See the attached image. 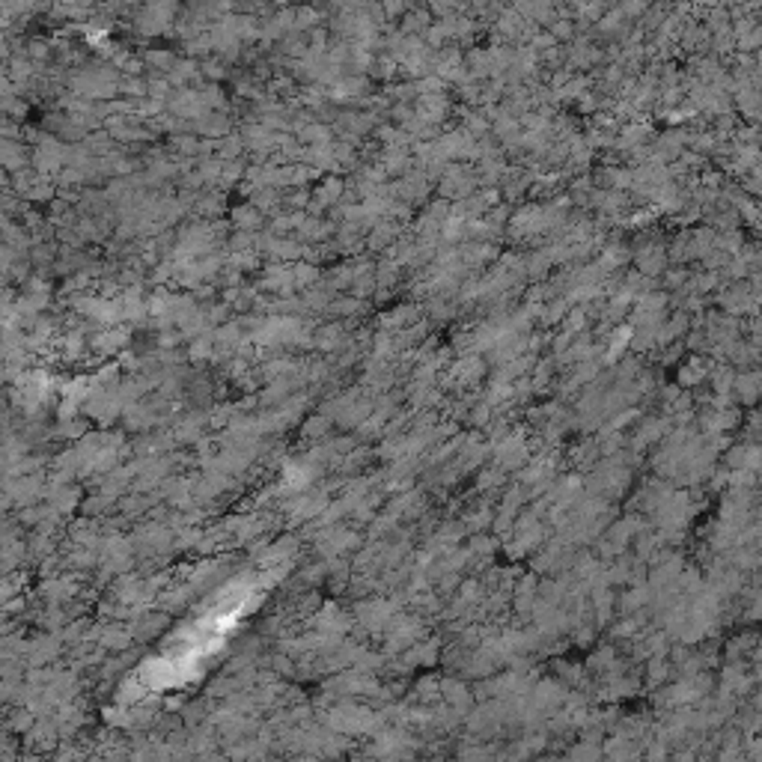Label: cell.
Here are the masks:
<instances>
[{"mask_svg": "<svg viewBox=\"0 0 762 762\" xmlns=\"http://www.w3.org/2000/svg\"><path fill=\"white\" fill-rule=\"evenodd\" d=\"M748 617L751 619H762V589H756L753 596L748 599Z\"/></svg>", "mask_w": 762, "mask_h": 762, "instance_id": "1", "label": "cell"}]
</instances>
